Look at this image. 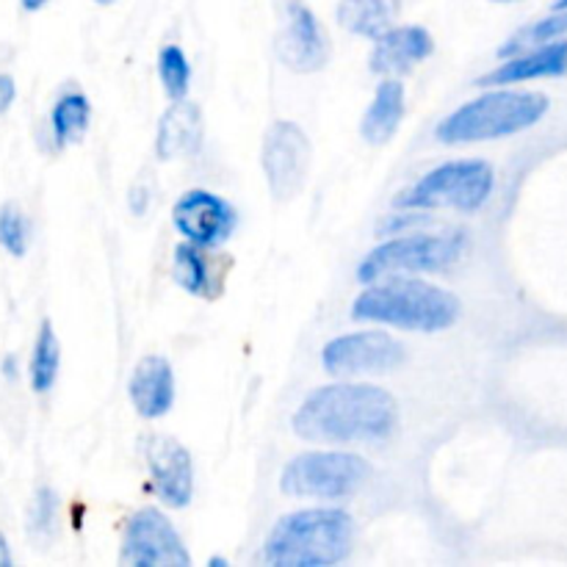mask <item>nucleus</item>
I'll return each instance as SVG.
<instances>
[{"instance_id":"3","label":"nucleus","mask_w":567,"mask_h":567,"mask_svg":"<svg viewBox=\"0 0 567 567\" xmlns=\"http://www.w3.org/2000/svg\"><path fill=\"white\" fill-rule=\"evenodd\" d=\"M460 299L424 280L371 282L352 302V319L408 332H441L457 324Z\"/></svg>"},{"instance_id":"11","label":"nucleus","mask_w":567,"mask_h":567,"mask_svg":"<svg viewBox=\"0 0 567 567\" xmlns=\"http://www.w3.org/2000/svg\"><path fill=\"white\" fill-rule=\"evenodd\" d=\"M172 225L181 233L183 241L214 249L236 233L238 214L219 194L208 192V188H188L172 208Z\"/></svg>"},{"instance_id":"32","label":"nucleus","mask_w":567,"mask_h":567,"mask_svg":"<svg viewBox=\"0 0 567 567\" xmlns=\"http://www.w3.org/2000/svg\"><path fill=\"white\" fill-rule=\"evenodd\" d=\"M493 3H513V0H493Z\"/></svg>"},{"instance_id":"19","label":"nucleus","mask_w":567,"mask_h":567,"mask_svg":"<svg viewBox=\"0 0 567 567\" xmlns=\"http://www.w3.org/2000/svg\"><path fill=\"white\" fill-rule=\"evenodd\" d=\"M399 9H402V0H341L336 14L343 31L354 37L380 39L388 28H393Z\"/></svg>"},{"instance_id":"5","label":"nucleus","mask_w":567,"mask_h":567,"mask_svg":"<svg viewBox=\"0 0 567 567\" xmlns=\"http://www.w3.org/2000/svg\"><path fill=\"white\" fill-rule=\"evenodd\" d=\"M496 175L487 161L460 158L435 166L424 177L404 188L396 197V208L437 210L454 208L460 214H476L491 199Z\"/></svg>"},{"instance_id":"7","label":"nucleus","mask_w":567,"mask_h":567,"mask_svg":"<svg viewBox=\"0 0 567 567\" xmlns=\"http://www.w3.org/2000/svg\"><path fill=\"white\" fill-rule=\"evenodd\" d=\"M371 465L347 452H305L282 468L280 491L293 498L338 502L349 498L369 482Z\"/></svg>"},{"instance_id":"26","label":"nucleus","mask_w":567,"mask_h":567,"mask_svg":"<svg viewBox=\"0 0 567 567\" xmlns=\"http://www.w3.org/2000/svg\"><path fill=\"white\" fill-rule=\"evenodd\" d=\"M55 513H59V496L50 487H39L31 504V515H28V529L39 537L50 535L55 524Z\"/></svg>"},{"instance_id":"31","label":"nucleus","mask_w":567,"mask_h":567,"mask_svg":"<svg viewBox=\"0 0 567 567\" xmlns=\"http://www.w3.org/2000/svg\"><path fill=\"white\" fill-rule=\"evenodd\" d=\"M94 3H97V6H111V3H116V0H94Z\"/></svg>"},{"instance_id":"21","label":"nucleus","mask_w":567,"mask_h":567,"mask_svg":"<svg viewBox=\"0 0 567 567\" xmlns=\"http://www.w3.org/2000/svg\"><path fill=\"white\" fill-rule=\"evenodd\" d=\"M89 120H92V103L83 92H64L55 100L53 111H50V127H53L55 147H66V144L83 138L89 131Z\"/></svg>"},{"instance_id":"4","label":"nucleus","mask_w":567,"mask_h":567,"mask_svg":"<svg viewBox=\"0 0 567 567\" xmlns=\"http://www.w3.org/2000/svg\"><path fill=\"white\" fill-rule=\"evenodd\" d=\"M548 97L543 92H518L496 86L480 97L454 109L437 125L435 136L443 144H474L507 138L535 127L548 114Z\"/></svg>"},{"instance_id":"30","label":"nucleus","mask_w":567,"mask_h":567,"mask_svg":"<svg viewBox=\"0 0 567 567\" xmlns=\"http://www.w3.org/2000/svg\"><path fill=\"white\" fill-rule=\"evenodd\" d=\"M554 9H567V0H557V3H554Z\"/></svg>"},{"instance_id":"2","label":"nucleus","mask_w":567,"mask_h":567,"mask_svg":"<svg viewBox=\"0 0 567 567\" xmlns=\"http://www.w3.org/2000/svg\"><path fill=\"white\" fill-rule=\"evenodd\" d=\"M354 546V520L347 509L310 507L282 515L264 543L271 567H330L343 563Z\"/></svg>"},{"instance_id":"27","label":"nucleus","mask_w":567,"mask_h":567,"mask_svg":"<svg viewBox=\"0 0 567 567\" xmlns=\"http://www.w3.org/2000/svg\"><path fill=\"white\" fill-rule=\"evenodd\" d=\"M17 97V86H14V78L11 75H0V114L11 109Z\"/></svg>"},{"instance_id":"8","label":"nucleus","mask_w":567,"mask_h":567,"mask_svg":"<svg viewBox=\"0 0 567 567\" xmlns=\"http://www.w3.org/2000/svg\"><path fill=\"white\" fill-rule=\"evenodd\" d=\"M310 138L297 122L277 120L264 133L260 147V166H264L266 183L277 203H288L297 197L308 183L310 172Z\"/></svg>"},{"instance_id":"13","label":"nucleus","mask_w":567,"mask_h":567,"mask_svg":"<svg viewBox=\"0 0 567 567\" xmlns=\"http://www.w3.org/2000/svg\"><path fill=\"white\" fill-rule=\"evenodd\" d=\"M332 44L327 39L324 28H321L319 17L313 9L299 0L288 6L286 28L277 37V59L299 75H310V72L324 70L330 61Z\"/></svg>"},{"instance_id":"15","label":"nucleus","mask_w":567,"mask_h":567,"mask_svg":"<svg viewBox=\"0 0 567 567\" xmlns=\"http://www.w3.org/2000/svg\"><path fill=\"white\" fill-rule=\"evenodd\" d=\"M432 53H435V39L424 25L388 28L380 39H374L369 66L377 75L399 78L430 59Z\"/></svg>"},{"instance_id":"12","label":"nucleus","mask_w":567,"mask_h":567,"mask_svg":"<svg viewBox=\"0 0 567 567\" xmlns=\"http://www.w3.org/2000/svg\"><path fill=\"white\" fill-rule=\"evenodd\" d=\"M144 463H147L153 491L166 507H188L194 496V463L188 449L172 435H147L142 441Z\"/></svg>"},{"instance_id":"16","label":"nucleus","mask_w":567,"mask_h":567,"mask_svg":"<svg viewBox=\"0 0 567 567\" xmlns=\"http://www.w3.org/2000/svg\"><path fill=\"white\" fill-rule=\"evenodd\" d=\"M127 396L142 419H164L175 404V371L161 354H144L127 382Z\"/></svg>"},{"instance_id":"18","label":"nucleus","mask_w":567,"mask_h":567,"mask_svg":"<svg viewBox=\"0 0 567 567\" xmlns=\"http://www.w3.org/2000/svg\"><path fill=\"white\" fill-rule=\"evenodd\" d=\"M404 111H408L404 83L396 81V78H385L377 86L374 97H371L369 109H365L363 120H360V136L371 147H382V144H388L399 133Z\"/></svg>"},{"instance_id":"14","label":"nucleus","mask_w":567,"mask_h":567,"mask_svg":"<svg viewBox=\"0 0 567 567\" xmlns=\"http://www.w3.org/2000/svg\"><path fill=\"white\" fill-rule=\"evenodd\" d=\"M567 75V39L557 42L537 44V48L520 50V53L507 55L504 64L491 70L476 81L482 89L513 86V83L537 81V78H563Z\"/></svg>"},{"instance_id":"22","label":"nucleus","mask_w":567,"mask_h":567,"mask_svg":"<svg viewBox=\"0 0 567 567\" xmlns=\"http://www.w3.org/2000/svg\"><path fill=\"white\" fill-rule=\"evenodd\" d=\"M59 365H61L59 336H55V330H53V321L44 319L42 324H39L37 343H33V354H31V369H28L33 391L48 393L50 388L55 385Z\"/></svg>"},{"instance_id":"17","label":"nucleus","mask_w":567,"mask_h":567,"mask_svg":"<svg viewBox=\"0 0 567 567\" xmlns=\"http://www.w3.org/2000/svg\"><path fill=\"white\" fill-rule=\"evenodd\" d=\"M205 138L203 109L192 100H175L164 111L155 133V155L161 161H181L199 153Z\"/></svg>"},{"instance_id":"29","label":"nucleus","mask_w":567,"mask_h":567,"mask_svg":"<svg viewBox=\"0 0 567 567\" xmlns=\"http://www.w3.org/2000/svg\"><path fill=\"white\" fill-rule=\"evenodd\" d=\"M50 0H20L22 11H39V9H44Z\"/></svg>"},{"instance_id":"23","label":"nucleus","mask_w":567,"mask_h":567,"mask_svg":"<svg viewBox=\"0 0 567 567\" xmlns=\"http://www.w3.org/2000/svg\"><path fill=\"white\" fill-rule=\"evenodd\" d=\"M565 33H567V9H554V14L520 28L509 42H504L502 48H498V59H507V55L520 53V50L537 48V44L557 42V39L565 37Z\"/></svg>"},{"instance_id":"28","label":"nucleus","mask_w":567,"mask_h":567,"mask_svg":"<svg viewBox=\"0 0 567 567\" xmlns=\"http://www.w3.org/2000/svg\"><path fill=\"white\" fill-rule=\"evenodd\" d=\"M11 565V551H9V540L3 537L0 532V567H9Z\"/></svg>"},{"instance_id":"10","label":"nucleus","mask_w":567,"mask_h":567,"mask_svg":"<svg viewBox=\"0 0 567 567\" xmlns=\"http://www.w3.org/2000/svg\"><path fill=\"white\" fill-rule=\"evenodd\" d=\"M122 565L131 567H188L186 546L161 509L144 507L133 513L122 535Z\"/></svg>"},{"instance_id":"24","label":"nucleus","mask_w":567,"mask_h":567,"mask_svg":"<svg viewBox=\"0 0 567 567\" xmlns=\"http://www.w3.org/2000/svg\"><path fill=\"white\" fill-rule=\"evenodd\" d=\"M158 78L164 83L166 97L175 103V100H186L188 89H192V64H188L186 53L177 44H166L158 53Z\"/></svg>"},{"instance_id":"20","label":"nucleus","mask_w":567,"mask_h":567,"mask_svg":"<svg viewBox=\"0 0 567 567\" xmlns=\"http://www.w3.org/2000/svg\"><path fill=\"white\" fill-rule=\"evenodd\" d=\"M172 277L183 291L194 293V297L216 299L221 293V282H216L214 271H210L205 247H197L192 241L177 244L172 252Z\"/></svg>"},{"instance_id":"1","label":"nucleus","mask_w":567,"mask_h":567,"mask_svg":"<svg viewBox=\"0 0 567 567\" xmlns=\"http://www.w3.org/2000/svg\"><path fill=\"white\" fill-rule=\"evenodd\" d=\"M293 432L310 443H382L396 432L399 404L385 388L338 382L316 388L293 413Z\"/></svg>"},{"instance_id":"6","label":"nucleus","mask_w":567,"mask_h":567,"mask_svg":"<svg viewBox=\"0 0 567 567\" xmlns=\"http://www.w3.org/2000/svg\"><path fill=\"white\" fill-rule=\"evenodd\" d=\"M463 233H415V236L391 238L360 260L358 280L371 286L388 275L446 271L463 260Z\"/></svg>"},{"instance_id":"9","label":"nucleus","mask_w":567,"mask_h":567,"mask_svg":"<svg viewBox=\"0 0 567 567\" xmlns=\"http://www.w3.org/2000/svg\"><path fill=\"white\" fill-rule=\"evenodd\" d=\"M408 360L404 347L393 336L382 330L347 332L321 349V365L332 377H360V374H388Z\"/></svg>"},{"instance_id":"25","label":"nucleus","mask_w":567,"mask_h":567,"mask_svg":"<svg viewBox=\"0 0 567 567\" xmlns=\"http://www.w3.org/2000/svg\"><path fill=\"white\" fill-rule=\"evenodd\" d=\"M28 238H31V225L28 216L17 203L0 205V247L14 258H22L28 252Z\"/></svg>"}]
</instances>
